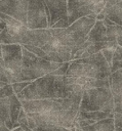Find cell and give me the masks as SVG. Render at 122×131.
<instances>
[{
	"mask_svg": "<svg viewBox=\"0 0 122 131\" xmlns=\"http://www.w3.org/2000/svg\"><path fill=\"white\" fill-rule=\"evenodd\" d=\"M19 101L33 131H71L75 126L79 100L47 98Z\"/></svg>",
	"mask_w": 122,
	"mask_h": 131,
	"instance_id": "6da1fadb",
	"label": "cell"
},
{
	"mask_svg": "<svg viewBox=\"0 0 122 131\" xmlns=\"http://www.w3.org/2000/svg\"><path fill=\"white\" fill-rule=\"evenodd\" d=\"M110 75V66L101 52L71 60L65 75L68 98L80 101L85 90L95 87H109Z\"/></svg>",
	"mask_w": 122,
	"mask_h": 131,
	"instance_id": "7a4b0ae2",
	"label": "cell"
},
{
	"mask_svg": "<svg viewBox=\"0 0 122 131\" xmlns=\"http://www.w3.org/2000/svg\"><path fill=\"white\" fill-rule=\"evenodd\" d=\"M95 20L94 15H87L75 20L67 28H49L51 38L40 47L46 55L45 59L58 63L70 61L72 49L85 41Z\"/></svg>",
	"mask_w": 122,
	"mask_h": 131,
	"instance_id": "3957f363",
	"label": "cell"
},
{
	"mask_svg": "<svg viewBox=\"0 0 122 131\" xmlns=\"http://www.w3.org/2000/svg\"><path fill=\"white\" fill-rule=\"evenodd\" d=\"M0 12L31 30L48 28L43 0H0Z\"/></svg>",
	"mask_w": 122,
	"mask_h": 131,
	"instance_id": "277c9868",
	"label": "cell"
},
{
	"mask_svg": "<svg viewBox=\"0 0 122 131\" xmlns=\"http://www.w3.org/2000/svg\"><path fill=\"white\" fill-rule=\"evenodd\" d=\"M16 97L19 100H36L47 98H68L65 87V75H54L51 72L32 81Z\"/></svg>",
	"mask_w": 122,
	"mask_h": 131,
	"instance_id": "5b68a950",
	"label": "cell"
},
{
	"mask_svg": "<svg viewBox=\"0 0 122 131\" xmlns=\"http://www.w3.org/2000/svg\"><path fill=\"white\" fill-rule=\"evenodd\" d=\"M62 63L41 58L22 45V71L21 82H32L60 67Z\"/></svg>",
	"mask_w": 122,
	"mask_h": 131,
	"instance_id": "8992f818",
	"label": "cell"
},
{
	"mask_svg": "<svg viewBox=\"0 0 122 131\" xmlns=\"http://www.w3.org/2000/svg\"><path fill=\"white\" fill-rule=\"evenodd\" d=\"M79 111L114 113V99L110 87H95L85 90L82 93Z\"/></svg>",
	"mask_w": 122,
	"mask_h": 131,
	"instance_id": "52a82bcc",
	"label": "cell"
},
{
	"mask_svg": "<svg viewBox=\"0 0 122 131\" xmlns=\"http://www.w3.org/2000/svg\"><path fill=\"white\" fill-rule=\"evenodd\" d=\"M106 8V0H67L68 24L87 16L101 13Z\"/></svg>",
	"mask_w": 122,
	"mask_h": 131,
	"instance_id": "ba28073f",
	"label": "cell"
},
{
	"mask_svg": "<svg viewBox=\"0 0 122 131\" xmlns=\"http://www.w3.org/2000/svg\"><path fill=\"white\" fill-rule=\"evenodd\" d=\"M4 67L10 84L21 82L22 71V45L21 44H0Z\"/></svg>",
	"mask_w": 122,
	"mask_h": 131,
	"instance_id": "9c48e42d",
	"label": "cell"
},
{
	"mask_svg": "<svg viewBox=\"0 0 122 131\" xmlns=\"http://www.w3.org/2000/svg\"><path fill=\"white\" fill-rule=\"evenodd\" d=\"M47 16L48 28H51L56 21L68 20L67 0H43Z\"/></svg>",
	"mask_w": 122,
	"mask_h": 131,
	"instance_id": "30bf717a",
	"label": "cell"
},
{
	"mask_svg": "<svg viewBox=\"0 0 122 131\" xmlns=\"http://www.w3.org/2000/svg\"><path fill=\"white\" fill-rule=\"evenodd\" d=\"M109 87L114 99V113L122 114V68L111 73Z\"/></svg>",
	"mask_w": 122,
	"mask_h": 131,
	"instance_id": "8fae6325",
	"label": "cell"
},
{
	"mask_svg": "<svg viewBox=\"0 0 122 131\" xmlns=\"http://www.w3.org/2000/svg\"><path fill=\"white\" fill-rule=\"evenodd\" d=\"M103 23L106 27V34L108 41L116 42L119 46L122 47V26L111 21L107 17L103 19Z\"/></svg>",
	"mask_w": 122,
	"mask_h": 131,
	"instance_id": "7c38bea8",
	"label": "cell"
},
{
	"mask_svg": "<svg viewBox=\"0 0 122 131\" xmlns=\"http://www.w3.org/2000/svg\"><path fill=\"white\" fill-rule=\"evenodd\" d=\"M75 129L76 131H115L114 119L113 118L103 119L100 121L94 122L91 125L81 128H75Z\"/></svg>",
	"mask_w": 122,
	"mask_h": 131,
	"instance_id": "4fadbf2b",
	"label": "cell"
},
{
	"mask_svg": "<svg viewBox=\"0 0 122 131\" xmlns=\"http://www.w3.org/2000/svg\"><path fill=\"white\" fill-rule=\"evenodd\" d=\"M103 13L105 14V17H107L111 21L122 26V0H120L110 8L105 9Z\"/></svg>",
	"mask_w": 122,
	"mask_h": 131,
	"instance_id": "5bb4252c",
	"label": "cell"
},
{
	"mask_svg": "<svg viewBox=\"0 0 122 131\" xmlns=\"http://www.w3.org/2000/svg\"><path fill=\"white\" fill-rule=\"evenodd\" d=\"M113 116H114V113H106L101 111H92V112H80L79 111L76 117V121L88 119V120H93L94 122H97L103 119L113 118Z\"/></svg>",
	"mask_w": 122,
	"mask_h": 131,
	"instance_id": "9a60e30c",
	"label": "cell"
},
{
	"mask_svg": "<svg viewBox=\"0 0 122 131\" xmlns=\"http://www.w3.org/2000/svg\"><path fill=\"white\" fill-rule=\"evenodd\" d=\"M9 97L0 99V120L4 122L5 126L9 130H11L13 127L10 121V98Z\"/></svg>",
	"mask_w": 122,
	"mask_h": 131,
	"instance_id": "2e32d148",
	"label": "cell"
},
{
	"mask_svg": "<svg viewBox=\"0 0 122 131\" xmlns=\"http://www.w3.org/2000/svg\"><path fill=\"white\" fill-rule=\"evenodd\" d=\"M9 98H10V121L13 127V125L17 123L18 114H19V111L22 110V103L15 94L11 95Z\"/></svg>",
	"mask_w": 122,
	"mask_h": 131,
	"instance_id": "e0dca14e",
	"label": "cell"
},
{
	"mask_svg": "<svg viewBox=\"0 0 122 131\" xmlns=\"http://www.w3.org/2000/svg\"><path fill=\"white\" fill-rule=\"evenodd\" d=\"M0 82H3L5 84H10L9 78L7 76L5 67H4V62H3V58H2V52H1V46H0Z\"/></svg>",
	"mask_w": 122,
	"mask_h": 131,
	"instance_id": "ac0fdd59",
	"label": "cell"
},
{
	"mask_svg": "<svg viewBox=\"0 0 122 131\" xmlns=\"http://www.w3.org/2000/svg\"><path fill=\"white\" fill-rule=\"evenodd\" d=\"M13 94H14V92H13V89H12L11 84H6L2 88H0V99L1 98L9 97V96H11Z\"/></svg>",
	"mask_w": 122,
	"mask_h": 131,
	"instance_id": "d6986e66",
	"label": "cell"
},
{
	"mask_svg": "<svg viewBox=\"0 0 122 131\" xmlns=\"http://www.w3.org/2000/svg\"><path fill=\"white\" fill-rule=\"evenodd\" d=\"M17 123H18V126H19V127H22V128H24V127H29L27 114H26V112L24 111V108H23V107H22V110L19 111L18 118H17Z\"/></svg>",
	"mask_w": 122,
	"mask_h": 131,
	"instance_id": "ffe728a7",
	"label": "cell"
},
{
	"mask_svg": "<svg viewBox=\"0 0 122 131\" xmlns=\"http://www.w3.org/2000/svg\"><path fill=\"white\" fill-rule=\"evenodd\" d=\"M31 82L29 81H25V82H15V83H12L11 86H12V89H13V92L14 94H18L25 87H27Z\"/></svg>",
	"mask_w": 122,
	"mask_h": 131,
	"instance_id": "44dd1931",
	"label": "cell"
},
{
	"mask_svg": "<svg viewBox=\"0 0 122 131\" xmlns=\"http://www.w3.org/2000/svg\"><path fill=\"white\" fill-rule=\"evenodd\" d=\"M113 119H114L115 131H122V114L114 113Z\"/></svg>",
	"mask_w": 122,
	"mask_h": 131,
	"instance_id": "7402d4cb",
	"label": "cell"
},
{
	"mask_svg": "<svg viewBox=\"0 0 122 131\" xmlns=\"http://www.w3.org/2000/svg\"><path fill=\"white\" fill-rule=\"evenodd\" d=\"M122 60V47L117 45L114 52H113V56H112V62L113 61H119ZM111 62V63H112Z\"/></svg>",
	"mask_w": 122,
	"mask_h": 131,
	"instance_id": "603a6c76",
	"label": "cell"
},
{
	"mask_svg": "<svg viewBox=\"0 0 122 131\" xmlns=\"http://www.w3.org/2000/svg\"><path fill=\"white\" fill-rule=\"evenodd\" d=\"M69 26V24H68V20H64V19H60V20H58V21H56L51 28L52 29H57V28H67Z\"/></svg>",
	"mask_w": 122,
	"mask_h": 131,
	"instance_id": "cb8c5ba5",
	"label": "cell"
},
{
	"mask_svg": "<svg viewBox=\"0 0 122 131\" xmlns=\"http://www.w3.org/2000/svg\"><path fill=\"white\" fill-rule=\"evenodd\" d=\"M120 0H106V8L105 9H108V8H110L111 6H113V5H115L116 3H118Z\"/></svg>",
	"mask_w": 122,
	"mask_h": 131,
	"instance_id": "d4e9b609",
	"label": "cell"
},
{
	"mask_svg": "<svg viewBox=\"0 0 122 131\" xmlns=\"http://www.w3.org/2000/svg\"><path fill=\"white\" fill-rule=\"evenodd\" d=\"M0 131H10L5 125H2V126H0Z\"/></svg>",
	"mask_w": 122,
	"mask_h": 131,
	"instance_id": "484cf974",
	"label": "cell"
},
{
	"mask_svg": "<svg viewBox=\"0 0 122 131\" xmlns=\"http://www.w3.org/2000/svg\"><path fill=\"white\" fill-rule=\"evenodd\" d=\"M10 131H24V130H23V129H22V128L18 126V127H16V128H13V129H11Z\"/></svg>",
	"mask_w": 122,
	"mask_h": 131,
	"instance_id": "4316f807",
	"label": "cell"
},
{
	"mask_svg": "<svg viewBox=\"0 0 122 131\" xmlns=\"http://www.w3.org/2000/svg\"><path fill=\"white\" fill-rule=\"evenodd\" d=\"M4 27H5V24H4V21H0V32L4 29Z\"/></svg>",
	"mask_w": 122,
	"mask_h": 131,
	"instance_id": "83f0119b",
	"label": "cell"
},
{
	"mask_svg": "<svg viewBox=\"0 0 122 131\" xmlns=\"http://www.w3.org/2000/svg\"><path fill=\"white\" fill-rule=\"evenodd\" d=\"M5 85H6L5 83H3V82H0V88H2V87H3V86H5Z\"/></svg>",
	"mask_w": 122,
	"mask_h": 131,
	"instance_id": "f1b7e54d",
	"label": "cell"
},
{
	"mask_svg": "<svg viewBox=\"0 0 122 131\" xmlns=\"http://www.w3.org/2000/svg\"><path fill=\"white\" fill-rule=\"evenodd\" d=\"M2 125H5V124H4V122H2V121L0 120V126H2Z\"/></svg>",
	"mask_w": 122,
	"mask_h": 131,
	"instance_id": "f546056e",
	"label": "cell"
}]
</instances>
